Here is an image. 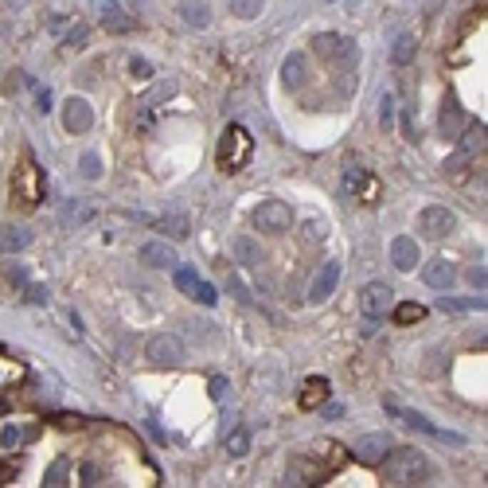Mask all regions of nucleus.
Instances as JSON below:
<instances>
[{"mask_svg": "<svg viewBox=\"0 0 488 488\" xmlns=\"http://www.w3.org/2000/svg\"><path fill=\"white\" fill-rule=\"evenodd\" d=\"M391 434H360L352 442V457L360 461V465H379V461L387 457V449H391Z\"/></svg>", "mask_w": 488, "mask_h": 488, "instance_id": "8", "label": "nucleus"}, {"mask_svg": "<svg viewBox=\"0 0 488 488\" xmlns=\"http://www.w3.org/2000/svg\"><path fill=\"white\" fill-rule=\"evenodd\" d=\"M312 51H317L325 63H336V59H360V51H355L352 39L336 36V31H325V36L312 39Z\"/></svg>", "mask_w": 488, "mask_h": 488, "instance_id": "9", "label": "nucleus"}, {"mask_svg": "<svg viewBox=\"0 0 488 488\" xmlns=\"http://www.w3.org/2000/svg\"><path fill=\"white\" fill-rule=\"evenodd\" d=\"M94 219V208H86V203H67V208H63V227H82V223H90Z\"/></svg>", "mask_w": 488, "mask_h": 488, "instance_id": "26", "label": "nucleus"}, {"mask_svg": "<svg viewBox=\"0 0 488 488\" xmlns=\"http://www.w3.org/2000/svg\"><path fill=\"white\" fill-rule=\"evenodd\" d=\"M176 289L184 297H192L195 301V289H200V274H195V270H176Z\"/></svg>", "mask_w": 488, "mask_h": 488, "instance_id": "34", "label": "nucleus"}, {"mask_svg": "<svg viewBox=\"0 0 488 488\" xmlns=\"http://www.w3.org/2000/svg\"><path fill=\"white\" fill-rule=\"evenodd\" d=\"M469 285H477V289H484V285H488L484 266H473V270H469Z\"/></svg>", "mask_w": 488, "mask_h": 488, "instance_id": "43", "label": "nucleus"}, {"mask_svg": "<svg viewBox=\"0 0 488 488\" xmlns=\"http://www.w3.org/2000/svg\"><path fill=\"white\" fill-rule=\"evenodd\" d=\"M36 110H39V113H47V110H51V90H47V86L36 94Z\"/></svg>", "mask_w": 488, "mask_h": 488, "instance_id": "44", "label": "nucleus"}, {"mask_svg": "<svg viewBox=\"0 0 488 488\" xmlns=\"http://www.w3.org/2000/svg\"><path fill=\"white\" fill-rule=\"evenodd\" d=\"M227 395V379H211V399H223Z\"/></svg>", "mask_w": 488, "mask_h": 488, "instance_id": "46", "label": "nucleus"}, {"mask_svg": "<svg viewBox=\"0 0 488 488\" xmlns=\"http://www.w3.org/2000/svg\"><path fill=\"white\" fill-rule=\"evenodd\" d=\"M336 285H340V262H325L309 285V305H325L336 293Z\"/></svg>", "mask_w": 488, "mask_h": 488, "instance_id": "11", "label": "nucleus"}, {"mask_svg": "<svg viewBox=\"0 0 488 488\" xmlns=\"http://www.w3.org/2000/svg\"><path fill=\"white\" fill-rule=\"evenodd\" d=\"M465 126H469V118H465V113H461V106L445 102V110H442V133L457 141V137H461V129H465Z\"/></svg>", "mask_w": 488, "mask_h": 488, "instance_id": "20", "label": "nucleus"}, {"mask_svg": "<svg viewBox=\"0 0 488 488\" xmlns=\"http://www.w3.org/2000/svg\"><path fill=\"white\" fill-rule=\"evenodd\" d=\"M94 126V110H90L86 98H67L63 102V129L67 133H86Z\"/></svg>", "mask_w": 488, "mask_h": 488, "instance_id": "13", "label": "nucleus"}, {"mask_svg": "<svg viewBox=\"0 0 488 488\" xmlns=\"http://www.w3.org/2000/svg\"><path fill=\"white\" fill-rule=\"evenodd\" d=\"M180 16H184L188 28H208L211 24V8L203 4V0H184V4H180Z\"/></svg>", "mask_w": 488, "mask_h": 488, "instance_id": "19", "label": "nucleus"}, {"mask_svg": "<svg viewBox=\"0 0 488 488\" xmlns=\"http://www.w3.org/2000/svg\"><path fill=\"white\" fill-rule=\"evenodd\" d=\"M227 453L230 457H246V453H250V434H246V429H230L227 434Z\"/></svg>", "mask_w": 488, "mask_h": 488, "instance_id": "32", "label": "nucleus"}, {"mask_svg": "<svg viewBox=\"0 0 488 488\" xmlns=\"http://www.w3.org/2000/svg\"><path fill=\"white\" fill-rule=\"evenodd\" d=\"M379 121H383V129L395 126V98L383 94V102H379Z\"/></svg>", "mask_w": 488, "mask_h": 488, "instance_id": "39", "label": "nucleus"}, {"mask_svg": "<svg viewBox=\"0 0 488 488\" xmlns=\"http://www.w3.org/2000/svg\"><path fill=\"white\" fill-rule=\"evenodd\" d=\"M383 407L391 410L395 418H402V426H410V429H422V434H429V437H437V442H453V445H461L465 437L461 434H453V429H442V426H434L426 415H418V410H402L395 399H383Z\"/></svg>", "mask_w": 488, "mask_h": 488, "instance_id": "4", "label": "nucleus"}, {"mask_svg": "<svg viewBox=\"0 0 488 488\" xmlns=\"http://www.w3.org/2000/svg\"><path fill=\"white\" fill-rule=\"evenodd\" d=\"M145 355H148V363H156V367H180V363H184V344H180V336L161 332V336L148 340Z\"/></svg>", "mask_w": 488, "mask_h": 488, "instance_id": "7", "label": "nucleus"}, {"mask_svg": "<svg viewBox=\"0 0 488 488\" xmlns=\"http://www.w3.org/2000/svg\"><path fill=\"white\" fill-rule=\"evenodd\" d=\"M305 238H309V243H320V238H328V223L309 219V223H305Z\"/></svg>", "mask_w": 488, "mask_h": 488, "instance_id": "38", "label": "nucleus"}, {"mask_svg": "<svg viewBox=\"0 0 488 488\" xmlns=\"http://www.w3.org/2000/svg\"><path fill=\"white\" fill-rule=\"evenodd\" d=\"M254 153V137L246 133V126H227L219 137V153H215V161H219V168L227 172V176H235V172L246 168V161H250Z\"/></svg>", "mask_w": 488, "mask_h": 488, "instance_id": "2", "label": "nucleus"}, {"mask_svg": "<svg viewBox=\"0 0 488 488\" xmlns=\"http://www.w3.org/2000/svg\"><path fill=\"white\" fill-rule=\"evenodd\" d=\"M4 477H8V465H0V481H4Z\"/></svg>", "mask_w": 488, "mask_h": 488, "instance_id": "49", "label": "nucleus"}, {"mask_svg": "<svg viewBox=\"0 0 488 488\" xmlns=\"http://www.w3.org/2000/svg\"><path fill=\"white\" fill-rule=\"evenodd\" d=\"M453 227H457V219H453L449 208H426V211L418 215V230L426 238H445Z\"/></svg>", "mask_w": 488, "mask_h": 488, "instance_id": "14", "label": "nucleus"}, {"mask_svg": "<svg viewBox=\"0 0 488 488\" xmlns=\"http://www.w3.org/2000/svg\"><path fill=\"white\" fill-rule=\"evenodd\" d=\"M31 243V235L24 227H0V254H16Z\"/></svg>", "mask_w": 488, "mask_h": 488, "instance_id": "21", "label": "nucleus"}, {"mask_svg": "<svg viewBox=\"0 0 488 488\" xmlns=\"http://www.w3.org/2000/svg\"><path fill=\"white\" fill-rule=\"evenodd\" d=\"M297 402H301V410H320V407L328 402V379H320V375L305 379V387H301V395H297Z\"/></svg>", "mask_w": 488, "mask_h": 488, "instance_id": "18", "label": "nucleus"}, {"mask_svg": "<svg viewBox=\"0 0 488 488\" xmlns=\"http://www.w3.org/2000/svg\"><path fill=\"white\" fill-rule=\"evenodd\" d=\"M391 59L399 63V67H407V63L415 59V36H399V39H395V47H391Z\"/></svg>", "mask_w": 488, "mask_h": 488, "instance_id": "31", "label": "nucleus"}, {"mask_svg": "<svg viewBox=\"0 0 488 488\" xmlns=\"http://www.w3.org/2000/svg\"><path fill=\"white\" fill-rule=\"evenodd\" d=\"M195 301H203V305H215V301H219V293H215V285H208V281H200V289H195Z\"/></svg>", "mask_w": 488, "mask_h": 488, "instance_id": "42", "label": "nucleus"}, {"mask_svg": "<svg viewBox=\"0 0 488 488\" xmlns=\"http://www.w3.org/2000/svg\"><path fill=\"white\" fill-rule=\"evenodd\" d=\"M28 437H36V429H20V426H4L0 429V449H16V445H24Z\"/></svg>", "mask_w": 488, "mask_h": 488, "instance_id": "30", "label": "nucleus"}, {"mask_svg": "<svg viewBox=\"0 0 488 488\" xmlns=\"http://www.w3.org/2000/svg\"><path fill=\"white\" fill-rule=\"evenodd\" d=\"M86 36H90V28L82 20L63 24V44H67V47H82V44H86Z\"/></svg>", "mask_w": 488, "mask_h": 488, "instance_id": "33", "label": "nucleus"}, {"mask_svg": "<svg viewBox=\"0 0 488 488\" xmlns=\"http://www.w3.org/2000/svg\"><path fill=\"white\" fill-rule=\"evenodd\" d=\"M90 8L98 12V24H102L106 31H129L133 28V16H129L118 0H90Z\"/></svg>", "mask_w": 488, "mask_h": 488, "instance_id": "12", "label": "nucleus"}, {"mask_svg": "<svg viewBox=\"0 0 488 488\" xmlns=\"http://www.w3.org/2000/svg\"><path fill=\"white\" fill-rule=\"evenodd\" d=\"M67 461H55V465L51 469H47V477H44V484L47 488H59V484H67Z\"/></svg>", "mask_w": 488, "mask_h": 488, "instance_id": "36", "label": "nucleus"}, {"mask_svg": "<svg viewBox=\"0 0 488 488\" xmlns=\"http://www.w3.org/2000/svg\"><path fill=\"white\" fill-rule=\"evenodd\" d=\"M383 465V481L395 484V488H410V484H422L429 473H434V465L426 461V453L422 449H410V445H402V449H387V457L379 461Z\"/></svg>", "mask_w": 488, "mask_h": 488, "instance_id": "1", "label": "nucleus"}, {"mask_svg": "<svg viewBox=\"0 0 488 488\" xmlns=\"http://www.w3.org/2000/svg\"><path fill=\"white\" fill-rule=\"evenodd\" d=\"M82 477H86V484H98V469H94V465L82 469Z\"/></svg>", "mask_w": 488, "mask_h": 488, "instance_id": "48", "label": "nucleus"}, {"mask_svg": "<svg viewBox=\"0 0 488 488\" xmlns=\"http://www.w3.org/2000/svg\"><path fill=\"white\" fill-rule=\"evenodd\" d=\"M453 278H457V270H453L449 258H429L426 266H422V281H426L429 289H449Z\"/></svg>", "mask_w": 488, "mask_h": 488, "instance_id": "15", "label": "nucleus"}, {"mask_svg": "<svg viewBox=\"0 0 488 488\" xmlns=\"http://www.w3.org/2000/svg\"><path fill=\"white\" fill-rule=\"evenodd\" d=\"M344 195H348V200H360V203H375L379 200V180L371 176L363 164H348V168H344Z\"/></svg>", "mask_w": 488, "mask_h": 488, "instance_id": "6", "label": "nucleus"}, {"mask_svg": "<svg viewBox=\"0 0 488 488\" xmlns=\"http://www.w3.org/2000/svg\"><path fill=\"white\" fill-rule=\"evenodd\" d=\"M8 281H16V285H24V266H8Z\"/></svg>", "mask_w": 488, "mask_h": 488, "instance_id": "47", "label": "nucleus"}, {"mask_svg": "<svg viewBox=\"0 0 488 488\" xmlns=\"http://www.w3.org/2000/svg\"><path fill=\"white\" fill-rule=\"evenodd\" d=\"M129 74H133L137 82H148L153 78V67H148V59H129Z\"/></svg>", "mask_w": 488, "mask_h": 488, "instance_id": "40", "label": "nucleus"}, {"mask_svg": "<svg viewBox=\"0 0 488 488\" xmlns=\"http://www.w3.org/2000/svg\"><path fill=\"white\" fill-rule=\"evenodd\" d=\"M254 227L258 230H270V235H281V230L293 227V208L285 200H266L254 208Z\"/></svg>", "mask_w": 488, "mask_h": 488, "instance_id": "5", "label": "nucleus"}, {"mask_svg": "<svg viewBox=\"0 0 488 488\" xmlns=\"http://www.w3.org/2000/svg\"><path fill=\"white\" fill-rule=\"evenodd\" d=\"M0 415H4V402H0Z\"/></svg>", "mask_w": 488, "mask_h": 488, "instance_id": "50", "label": "nucleus"}, {"mask_svg": "<svg viewBox=\"0 0 488 488\" xmlns=\"http://www.w3.org/2000/svg\"><path fill=\"white\" fill-rule=\"evenodd\" d=\"M230 12H235L238 20H254V16L262 12V0H230Z\"/></svg>", "mask_w": 488, "mask_h": 488, "instance_id": "35", "label": "nucleus"}, {"mask_svg": "<svg viewBox=\"0 0 488 488\" xmlns=\"http://www.w3.org/2000/svg\"><path fill=\"white\" fill-rule=\"evenodd\" d=\"M24 301L28 305H47V285H28L24 289Z\"/></svg>", "mask_w": 488, "mask_h": 488, "instance_id": "41", "label": "nucleus"}, {"mask_svg": "<svg viewBox=\"0 0 488 488\" xmlns=\"http://www.w3.org/2000/svg\"><path fill=\"white\" fill-rule=\"evenodd\" d=\"M442 312H477L484 309V297H437Z\"/></svg>", "mask_w": 488, "mask_h": 488, "instance_id": "23", "label": "nucleus"}, {"mask_svg": "<svg viewBox=\"0 0 488 488\" xmlns=\"http://www.w3.org/2000/svg\"><path fill=\"white\" fill-rule=\"evenodd\" d=\"M20 71H12V74H8V78H4V94H16V90H20Z\"/></svg>", "mask_w": 488, "mask_h": 488, "instance_id": "45", "label": "nucleus"}, {"mask_svg": "<svg viewBox=\"0 0 488 488\" xmlns=\"http://www.w3.org/2000/svg\"><path fill=\"white\" fill-rule=\"evenodd\" d=\"M422 317H426V305H418V301H402L395 309V325H418Z\"/></svg>", "mask_w": 488, "mask_h": 488, "instance_id": "29", "label": "nucleus"}, {"mask_svg": "<svg viewBox=\"0 0 488 488\" xmlns=\"http://www.w3.org/2000/svg\"><path fill=\"white\" fill-rule=\"evenodd\" d=\"M141 262L145 266H153V270H176V250H172L168 243H145L141 246Z\"/></svg>", "mask_w": 488, "mask_h": 488, "instance_id": "16", "label": "nucleus"}, {"mask_svg": "<svg viewBox=\"0 0 488 488\" xmlns=\"http://www.w3.org/2000/svg\"><path fill=\"white\" fill-rule=\"evenodd\" d=\"M457 141H461V156H477V153H484V126H465Z\"/></svg>", "mask_w": 488, "mask_h": 488, "instance_id": "24", "label": "nucleus"}, {"mask_svg": "<svg viewBox=\"0 0 488 488\" xmlns=\"http://www.w3.org/2000/svg\"><path fill=\"white\" fill-rule=\"evenodd\" d=\"M156 230H164L168 238H188V219L184 215H164V219H156Z\"/></svg>", "mask_w": 488, "mask_h": 488, "instance_id": "27", "label": "nucleus"}, {"mask_svg": "<svg viewBox=\"0 0 488 488\" xmlns=\"http://www.w3.org/2000/svg\"><path fill=\"white\" fill-rule=\"evenodd\" d=\"M281 82H285V86H301L305 82V59L301 55H289V59L281 63Z\"/></svg>", "mask_w": 488, "mask_h": 488, "instance_id": "25", "label": "nucleus"}, {"mask_svg": "<svg viewBox=\"0 0 488 488\" xmlns=\"http://www.w3.org/2000/svg\"><path fill=\"white\" fill-rule=\"evenodd\" d=\"M395 301V289L383 285V281H367V285L360 289V309L367 312V317H383L387 309H391Z\"/></svg>", "mask_w": 488, "mask_h": 488, "instance_id": "10", "label": "nucleus"}, {"mask_svg": "<svg viewBox=\"0 0 488 488\" xmlns=\"http://www.w3.org/2000/svg\"><path fill=\"white\" fill-rule=\"evenodd\" d=\"M12 200L20 203L24 211H31L44 200V172H39V164L31 161V156H24L20 168L12 172Z\"/></svg>", "mask_w": 488, "mask_h": 488, "instance_id": "3", "label": "nucleus"}, {"mask_svg": "<svg viewBox=\"0 0 488 488\" xmlns=\"http://www.w3.org/2000/svg\"><path fill=\"white\" fill-rule=\"evenodd\" d=\"M230 250H235V258H238V262H246V266H254V262H262V250H258V246H254L246 235H238L235 243H230Z\"/></svg>", "mask_w": 488, "mask_h": 488, "instance_id": "28", "label": "nucleus"}, {"mask_svg": "<svg viewBox=\"0 0 488 488\" xmlns=\"http://www.w3.org/2000/svg\"><path fill=\"white\" fill-rule=\"evenodd\" d=\"M78 168H82V176H86V180H98V176H102V161H98V153H86Z\"/></svg>", "mask_w": 488, "mask_h": 488, "instance_id": "37", "label": "nucleus"}, {"mask_svg": "<svg viewBox=\"0 0 488 488\" xmlns=\"http://www.w3.org/2000/svg\"><path fill=\"white\" fill-rule=\"evenodd\" d=\"M172 94H176V82H172V78H168V82H156V86L148 90L145 98H141V113H153L156 106H161V102H168Z\"/></svg>", "mask_w": 488, "mask_h": 488, "instance_id": "22", "label": "nucleus"}, {"mask_svg": "<svg viewBox=\"0 0 488 488\" xmlns=\"http://www.w3.org/2000/svg\"><path fill=\"white\" fill-rule=\"evenodd\" d=\"M391 262H395V270H402V274H410V270L418 266V243L415 238H407V235H399L391 243Z\"/></svg>", "mask_w": 488, "mask_h": 488, "instance_id": "17", "label": "nucleus"}]
</instances>
